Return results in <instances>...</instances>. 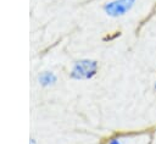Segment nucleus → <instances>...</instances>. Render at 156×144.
I'll return each instance as SVG.
<instances>
[{
	"label": "nucleus",
	"mask_w": 156,
	"mask_h": 144,
	"mask_svg": "<svg viewBox=\"0 0 156 144\" xmlns=\"http://www.w3.org/2000/svg\"><path fill=\"white\" fill-rule=\"evenodd\" d=\"M99 62L94 59L77 60L69 71V77L74 81H89L93 79L99 72Z\"/></svg>",
	"instance_id": "f257e3e1"
},
{
	"label": "nucleus",
	"mask_w": 156,
	"mask_h": 144,
	"mask_svg": "<svg viewBox=\"0 0 156 144\" xmlns=\"http://www.w3.org/2000/svg\"><path fill=\"white\" fill-rule=\"evenodd\" d=\"M135 2L136 0H110L102 5V11L111 18H118L132 11Z\"/></svg>",
	"instance_id": "f03ea898"
},
{
	"label": "nucleus",
	"mask_w": 156,
	"mask_h": 144,
	"mask_svg": "<svg viewBox=\"0 0 156 144\" xmlns=\"http://www.w3.org/2000/svg\"><path fill=\"white\" fill-rule=\"evenodd\" d=\"M37 81L41 88H51L57 83V76L52 71H43L38 74Z\"/></svg>",
	"instance_id": "7ed1b4c3"
},
{
	"label": "nucleus",
	"mask_w": 156,
	"mask_h": 144,
	"mask_svg": "<svg viewBox=\"0 0 156 144\" xmlns=\"http://www.w3.org/2000/svg\"><path fill=\"white\" fill-rule=\"evenodd\" d=\"M107 144H124V143H123L122 139H119L118 137H112V138H110V139L107 140Z\"/></svg>",
	"instance_id": "20e7f679"
},
{
	"label": "nucleus",
	"mask_w": 156,
	"mask_h": 144,
	"mask_svg": "<svg viewBox=\"0 0 156 144\" xmlns=\"http://www.w3.org/2000/svg\"><path fill=\"white\" fill-rule=\"evenodd\" d=\"M29 144H38V142H37V139L35 138H29Z\"/></svg>",
	"instance_id": "39448f33"
},
{
	"label": "nucleus",
	"mask_w": 156,
	"mask_h": 144,
	"mask_svg": "<svg viewBox=\"0 0 156 144\" xmlns=\"http://www.w3.org/2000/svg\"><path fill=\"white\" fill-rule=\"evenodd\" d=\"M154 88H155V90H156V81H155V84H154Z\"/></svg>",
	"instance_id": "423d86ee"
}]
</instances>
